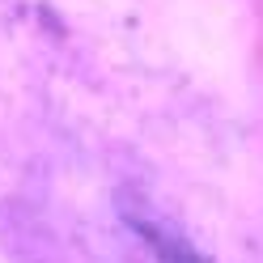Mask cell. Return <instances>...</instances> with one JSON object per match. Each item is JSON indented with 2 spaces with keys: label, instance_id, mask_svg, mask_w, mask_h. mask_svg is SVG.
Returning <instances> with one entry per match:
<instances>
[]
</instances>
